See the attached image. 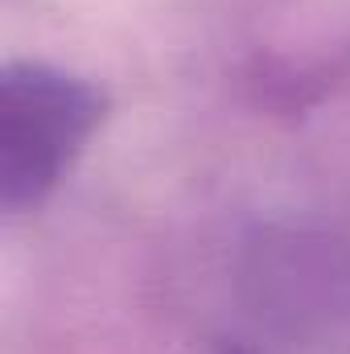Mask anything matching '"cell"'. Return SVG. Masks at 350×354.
<instances>
[{"instance_id":"obj_1","label":"cell","mask_w":350,"mask_h":354,"mask_svg":"<svg viewBox=\"0 0 350 354\" xmlns=\"http://www.w3.org/2000/svg\"><path fill=\"white\" fill-rule=\"evenodd\" d=\"M107 115V95L54 62L21 58L0 71V206L37 210L83 157Z\"/></svg>"},{"instance_id":"obj_2","label":"cell","mask_w":350,"mask_h":354,"mask_svg":"<svg viewBox=\"0 0 350 354\" xmlns=\"http://www.w3.org/2000/svg\"><path fill=\"white\" fill-rule=\"evenodd\" d=\"M231 354H239V351H231Z\"/></svg>"}]
</instances>
